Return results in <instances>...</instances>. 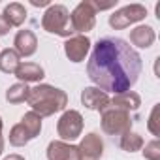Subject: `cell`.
<instances>
[{"mask_svg": "<svg viewBox=\"0 0 160 160\" xmlns=\"http://www.w3.org/2000/svg\"><path fill=\"white\" fill-rule=\"evenodd\" d=\"M27 102L32 106V111L40 117H49L57 111H62L68 104V96L64 91L55 89L51 85H38L28 91Z\"/></svg>", "mask_w": 160, "mask_h": 160, "instance_id": "cell-2", "label": "cell"}, {"mask_svg": "<svg viewBox=\"0 0 160 160\" xmlns=\"http://www.w3.org/2000/svg\"><path fill=\"white\" fill-rule=\"evenodd\" d=\"M132 128V119H130V113L121 109V108H115V106H108L104 111H102V130L109 136H122L126 132H130Z\"/></svg>", "mask_w": 160, "mask_h": 160, "instance_id": "cell-4", "label": "cell"}, {"mask_svg": "<svg viewBox=\"0 0 160 160\" xmlns=\"http://www.w3.org/2000/svg\"><path fill=\"white\" fill-rule=\"evenodd\" d=\"M30 4H32V6H49L47 0H32Z\"/></svg>", "mask_w": 160, "mask_h": 160, "instance_id": "cell-25", "label": "cell"}, {"mask_svg": "<svg viewBox=\"0 0 160 160\" xmlns=\"http://www.w3.org/2000/svg\"><path fill=\"white\" fill-rule=\"evenodd\" d=\"M42 27H43V30H47L51 34H58L64 38L73 36V30L70 27V13L64 6H58V4L47 8V12L42 17Z\"/></svg>", "mask_w": 160, "mask_h": 160, "instance_id": "cell-3", "label": "cell"}, {"mask_svg": "<svg viewBox=\"0 0 160 160\" xmlns=\"http://www.w3.org/2000/svg\"><path fill=\"white\" fill-rule=\"evenodd\" d=\"M19 64H21V60H19V55L15 53V49H4L0 53V72L15 73Z\"/></svg>", "mask_w": 160, "mask_h": 160, "instance_id": "cell-16", "label": "cell"}, {"mask_svg": "<svg viewBox=\"0 0 160 160\" xmlns=\"http://www.w3.org/2000/svg\"><path fill=\"white\" fill-rule=\"evenodd\" d=\"M13 45H15V53L19 57H30L36 53L38 49V40L34 36L32 30H19L15 34V40H13Z\"/></svg>", "mask_w": 160, "mask_h": 160, "instance_id": "cell-11", "label": "cell"}, {"mask_svg": "<svg viewBox=\"0 0 160 160\" xmlns=\"http://www.w3.org/2000/svg\"><path fill=\"white\" fill-rule=\"evenodd\" d=\"M2 15H4V19L8 21L10 27H19V25H23L25 19H27V10H25V6L13 2V4H8V6H6V10H4Z\"/></svg>", "mask_w": 160, "mask_h": 160, "instance_id": "cell-14", "label": "cell"}, {"mask_svg": "<svg viewBox=\"0 0 160 160\" xmlns=\"http://www.w3.org/2000/svg\"><path fill=\"white\" fill-rule=\"evenodd\" d=\"M139 96L136 94V92H132V91H128V92H124V94H117L109 104L111 106H115V108H121V109H124V111H130V109H138L139 108Z\"/></svg>", "mask_w": 160, "mask_h": 160, "instance_id": "cell-17", "label": "cell"}, {"mask_svg": "<svg viewBox=\"0 0 160 160\" xmlns=\"http://www.w3.org/2000/svg\"><path fill=\"white\" fill-rule=\"evenodd\" d=\"M4 160H25L23 156H19V154H10V156H6Z\"/></svg>", "mask_w": 160, "mask_h": 160, "instance_id": "cell-26", "label": "cell"}, {"mask_svg": "<svg viewBox=\"0 0 160 160\" xmlns=\"http://www.w3.org/2000/svg\"><path fill=\"white\" fill-rule=\"evenodd\" d=\"M79 149V154L85 156L87 160H98L102 154H104V143L100 139L98 134H87L81 141V145L77 147Z\"/></svg>", "mask_w": 160, "mask_h": 160, "instance_id": "cell-12", "label": "cell"}, {"mask_svg": "<svg viewBox=\"0 0 160 160\" xmlns=\"http://www.w3.org/2000/svg\"><path fill=\"white\" fill-rule=\"evenodd\" d=\"M160 143L156 141V139H152L151 143H147L145 145V151H143V156L147 158V160H160Z\"/></svg>", "mask_w": 160, "mask_h": 160, "instance_id": "cell-22", "label": "cell"}, {"mask_svg": "<svg viewBox=\"0 0 160 160\" xmlns=\"http://www.w3.org/2000/svg\"><path fill=\"white\" fill-rule=\"evenodd\" d=\"M130 42L138 47H151L154 42V32L151 27H138L130 32Z\"/></svg>", "mask_w": 160, "mask_h": 160, "instance_id": "cell-15", "label": "cell"}, {"mask_svg": "<svg viewBox=\"0 0 160 160\" xmlns=\"http://www.w3.org/2000/svg\"><path fill=\"white\" fill-rule=\"evenodd\" d=\"M96 23V10L92 6V2H81L77 4V8L72 12L70 15V27L75 32H89L94 28Z\"/></svg>", "mask_w": 160, "mask_h": 160, "instance_id": "cell-5", "label": "cell"}, {"mask_svg": "<svg viewBox=\"0 0 160 160\" xmlns=\"http://www.w3.org/2000/svg\"><path fill=\"white\" fill-rule=\"evenodd\" d=\"M57 132L58 136L64 139V141H73L81 136L83 132V117L79 111L75 109H70V111H64L62 117L58 119V124H57Z\"/></svg>", "mask_w": 160, "mask_h": 160, "instance_id": "cell-6", "label": "cell"}, {"mask_svg": "<svg viewBox=\"0 0 160 160\" xmlns=\"http://www.w3.org/2000/svg\"><path fill=\"white\" fill-rule=\"evenodd\" d=\"M121 149L128 151V152H134V151H139L143 147V139L139 134H134V132H126L121 136V141H119Z\"/></svg>", "mask_w": 160, "mask_h": 160, "instance_id": "cell-20", "label": "cell"}, {"mask_svg": "<svg viewBox=\"0 0 160 160\" xmlns=\"http://www.w3.org/2000/svg\"><path fill=\"white\" fill-rule=\"evenodd\" d=\"M15 75L21 79L23 83H30V81H40L43 77V68L40 64H34V62H25V64H19Z\"/></svg>", "mask_w": 160, "mask_h": 160, "instance_id": "cell-13", "label": "cell"}, {"mask_svg": "<svg viewBox=\"0 0 160 160\" xmlns=\"http://www.w3.org/2000/svg\"><path fill=\"white\" fill-rule=\"evenodd\" d=\"M12 27L8 25V21L4 19V15H0V36H4V34H8V30H10Z\"/></svg>", "mask_w": 160, "mask_h": 160, "instance_id": "cell-24", "label": "cell"}, {"mask_svg": "<svg viewBox=\"0 0 160 160\" xmlns=\"http://www.w3.org/2000/svg\"><path fill=\"white\" fill-rule=\"evenodd\" d=\"M91 49V40L87 36H72L64 43V53L72 62H81Z\"/></svg>", "mask_w": 160, "mask_h": 160, "instance_id": "cell-8", "label": "cell"}, {"mask_svg": "<svg viewBox=\"0 0 160 160\" xmlns=\"http://www.w3.org/2000/svg\"><path fill=\"white\" fill-rule=\"evenodd\" d=\"M21 126H23V128L30 134V138L34 139V138L40 134V130H42V117H40L38 113H34V111H28V113L23 115Z\"/></svg>", "mask_w": 160, "mask_h": 160, "instance_id": "cell-18", "label": "cell"}, {"mask_svg": "<svg viewBox=\"0 0 160 160\" xmlns=\"http://www.w3.org/2000/svg\"><path fill=\"white\" fill-rule=\"evenodd\" d=\"M87 73L100 91L124 94L136 85L141 73V57L122 38L106 36L96 42Z\"/></svg>", "mask_w": 160, "mask_h": 160, "instance_id": "cell-1", "label": "cell"}, {"mask_svg": "<svg viewBox=\"0 0 160 160\" xmlns=\"http://www.w3.org/2000/svg\"><path fill=\"white\" fill-rule=\"evenodd\" d=\"M30 139H32L30 134L21 126V122L15 124V126L12 128V132H10V143H12L13 147H23V145H27Z\"/></svg>", "mask_w": 160, "mask_h": 160, "instance_id": "cell-21", "label": "cell"}, {"mask_svg": "<svg viewBox=\"0 0 160 160\" xmlns=\"http://www.w3.org/2000/svg\"><path fill=\"white\" fill-rule=\"evenodd\" d=\"M147 15V10L139 4H130L119 12H115L113 15H109V25L117 30H122L126 27H130L132 23H138L141 19H145Z\"/></svg>", "mask_w": 160, "mask_h": 160, "instance_id": "cell-7", "label": "cell"}, {"mask_svg": "<svg viewBox=\"0 0 160 160\" xmlns=\"http://www.w3.org/2000/svg\"><path fill=\"white\" fill-rule=\"evenodd\" d=\"M156 115H158V106L152 108V111H151V121H149V130H151L154 136L160 134V130H158V126H156Z\"/></svg>", "mask_w": 160, "mask_h": 160, "instance_id": "cell-23", "label": "cell"}, {"mask_svg": "<svg viewBox=\"0 0 160 160\" xmlns=\"http://www.w3.org/2000/svg\"><path fill=\"white\" fill-rule=\"evenodd\" d=\"M28 87H27V83H15V85H12L10 89H8V92H6V100L10 102V104H23L27 98H28Z\"/></svg>", "mask_w": 160, "mask_h": 160, "instance_id": "cell-19", "label": "cell"}, {"mask_svg": "<svg viewBox=\"0 0 160 160\" xmlns=\"http://www.w3.org/2000/svg\"><path fill=\"white\" fill-rule=\"evenodd\" d=\"M2 151H4V139H2V136H0V154H2Z\"/></svg>", "mask_w": 160, "mask_h": 160, "instance_id": "cell-27", "label": "cell"}, {"mask_svg": "<svg viewBox=\"0 0 160 160\" xmlns=\"http://www.w3.org/2000/svg\"><path fill=\"white\" fill-rule=\"evenodd\" d=\"M47 160H81L79 149L64 141H51L47 147Z\"/></svg>", "mask_w": 160, "mask_h": 160, "instance_id": "cell-9", "label": "cell"}, {"mask_svg": "<svg viewBox=\"0 0 160 160\" xmlns=\"http://www.w3.org/2000/svg\"><path fill=\"white\" fill-rule=\"evenodd\" d=\"M81 102L83 106H87L89 109H94V111H104L108 106H109V96L108 92L100 91L98 87H87L83 89L81 92Z\"/></svg>", "mask_w": 160, "mask_h": 160, "instance_id": "cell-10", "label": "cell"}, {"mask_svg": "<svg viewBox=\"0 0 160 160\" xmlns=\"http://www.w3.org/2000/svg\"><path fill=\"white\" fill-rule=\"evenodd\" d=\"M0 136H2V119H0Z\"/></svg>", "mask_w": 160, "mask_h": 160, "instance_id": "cell-28", "label": "cell"}]
</instances>
